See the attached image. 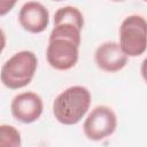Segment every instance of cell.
I'll list each match as a JSON object with an SVG mask.
<instances>
[{
    "mask_svg": "<svg viewBox=\"0 0 147 147\" xmlns=\"http://www.w3.org/2000/svg\"><path fill=\"white\" fill-rule=\"evenodd\" d=\"M91 106L90 91L80 85L70 86L61 92L53 102V115L63 125H75L86 115Z\"/></svg>",
    "mask_w": 147,
    "mask_h": 147,
    "instance_id": "1",
    "label": "cell"
},
{
    "mask_svg": "<svg viewBox=\"0 0 147 147\" xmlns=\"http://www.w3.org/2000/svg\"><path fill=\"white\" fill-rule=\"evenodd\" d=\"M38 59L31 51H21L8 59L0 71L1 83L9 90H18L29 85L37 71Z\"/></svg>",
    "mask_w": 147,
    "mask_h": 147,
    "instance_id": "2",
    "label": "cell"
},
{
    "mask_svg": "<svg viewBox=\"0 0 147 147\" xmlns=\"http://www.w3.org/2000/svg\"><path fill=\"white\" fill-rule=\"evenodd\" d=\"M119 46L127 56H140L147 46V24L140 15L125 17L119 26Z\"/></svg>",
    "mask_w": 147,
    "mask_h": 147,
    "instance_id": "3",
    "label": "cell"
},
{
    "mask_svg": "<svg viewBox=\"0 0 147 147\" xmlns=\"http://www.w3.org/2000/svg\"><path fill=\"white\" fill-rule=\"evenodd\" d=\"M117 127V117L114 110L107 106L95 107L83 124L85 136L93 141H100L111 136Z\"/></svg>",
    "mask_w": 147,
    "mask_h": 147,
    "instance_id": "4",
    "label": "cell"
},
{
    "mask_svg": "<svg viewBox=\"0 0 147 147\" xmlns=\"http://www.w3.org/2000/svg\"><path fill=\"white\" fill-rule=\"evenodd\" d=\"M79 57V45L64 38L48 39L46 59L55 70L65 71L74 68Z\"/></svg>",
    "mask_w": 147,
    "mask_h": 147,
    "instance_id": "5",
    "label": "cell"
},
{
    "mask_svg": "<svg viewBox=\"0 0 147 147\" xmlns=\"http://www.w3.org/2000/svg\"><path fill=\"white\" fill-rule=\"evenodd\" d=\"M42 99L34 92H23L14 96L10 103L11 115L23 124L36 122L42 114Z\"/></svg>",
    "mask_w": 147,
    "mask_h": 147,
    "instance_id": "6",
    "label": "cell"
},
{
    "mask_svg": "<svg viewBox=\"0 0 147 147\" xmlns=\"http://www.w3.org/2000/svg\"><path fill=\"white\" fill-rule=\"evenodd\" d=\"M18 21L25 31L41 33L48 26L49 13L42 3L38 1H28L20 9Z\"/></svg>",
    "mask_w": 147,
    "mask_h": 147,
    "instance_id": "7",
    "label": "cell"
},
{
    "mask_svg": "<svg viewBox=\"0 0 147 147\" xmlns=\"http://www.w3.org/2000/svg\"><path fill=\"white\" fill-rule=\"evenodd\" d=\"M127 57L119 44L114 41L101 44L94 54L96 65L106 72H117L122 70L127 64Z\"/></svg>",
    "mask_w": 147,
    "mask_h": 147,
    "instance_id": "8",
    "label": "cell"
},
{
    "mask_svg": "<svg viewBox=\"0 0 147 147\" xmlns=\"http://www.w3.org/2000/svg\"><path fill=\"white\" fill-rule=\"evenodd\" d=\"M61 23L72 24L82 30L84 26V16L78 8L72 6H64L59 8L54 14V25Z\"/></svg>",
    "mask_w": 147,
    "mask_h": 147,
    "instance_id": "9",
    "label": "cell"
},
{
    "mask_svg": "<svg viewBox=\"0 0 147 147\" xmlns=\"http://www.w3.org/2000/svg\"><path fill=\"white\" fill-rule=\"evenodd\" d=\"M80 32H82V30L78 29L77 26L72 25V24L61 23V24L54 25V28L49 34V39L64 38V39H69V40H71L75 44L80 46V41H82Z\"/></svg>",
    "mask_w": 147,
    "mask_h": 147,
    "instance_id": "10",
    "label": "cell"
},
{
    "mask_svg": "<svg viewBox=\"0 0 147 147\" xmlns=\"http://www.w3.org/2000/svg\"><path fill=\"white\" fill-rule=\"evenodd\" d=\"M22 138L20 131L8 124L0 125V147H20Z\"/></svg>",
    "mask_w": 147,
    "mask_h": 147,
    "instance_id": "11",
    "label": "cell"
},
{
    "mask_svg": "<svg viewBox=\"0 0 147 147\" xmlns=\"http://www.w3.org/2000/svg\"><path fill=\"white\" fill-rule=\"evenodd\" d=\"M18 0H0V16L7 15L16 5Z\"/></svg>",
    "mask_w": 147,
    "mask_h": 147,
    "instance_id": "12",
    "label": "cell"
},
{
    "mask_svg": "<svg viewBox=\"0 0 147 147\" xmlns=\"http://www.w3.org/2000/svg\"><path fill=\"white\" fill-rule=\"evenodd\" d=\"M5 47H6V34L3 30L0 28V54L3 52Z\"/></svg>",
    "mask_w": 147,
    "mask_h": 147,
    "instance_id": "13",
    "label": "cell"
},
{
    "mask_svg": "<svg viewBox=\"0 0 147 147\" xmlns=\"http://www.w3.org/2000/svg\"><path fill=\"white\" fill-rule=\"evenodd\" d=\"M110 1H115V2H119V1H124V0H110Z\"/></svg>",
    "mask_w": 147,
    "mask_h": 147,
    "instance_id": "14",
    "label": "cell"
},
{
    "mask_svg": "<svg viewBox=\"0 0 147 147\" xmlns=\"http://www.w3.org/2000/svg\"><path fill=\"white\" fill-rule=\"evenodd\" d=\"M54 1H62V0H54Z\"/></svg>",
    "mask_w": 147,
    "mask_h": 147,
    "instance_id": "15",
    "label": "cell"
},
{
    "mask_svg": "<svg viewBox=\"0 0 147 147\" xmlns=\"http://www.w3.org/2000/svg\"><path fill=\"white\" fill-rule=\"evenodd\" d=\"M142 1H146V0H142Z\"/></svg>",
    "mask_w": 147,
    "mask_h": 147,
    "instance_id": "16",
    "label": "cell"
}]
</instances>
